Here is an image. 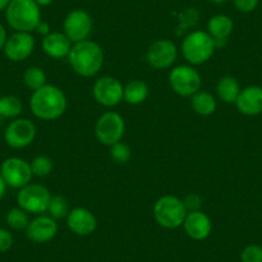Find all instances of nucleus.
I'll return each instance as SVG.
<instances>
[{
  "mask_svg": "<svg viewBox=\"0 0 262 262\" xmlns=\"http://www.w3.org/2000/svg\"><path fill=\"white\" fill-rule=\"evenodd\" d=\"M32 115L42 121H54L62 117L67 110V97L62 89L52 84L32 92L30 98Z\"/></svg>",
  "mask_w": 262,
  "mask_h": 262,
  "instance_id": "obj_1",
  "label": "nucleus"
},
{
  "mask_svg": "<svg viewBox=\"0 0 262 262\" xmlns=\"http://www.w3.org/2000/svg\"><path fill=\"white\" fill-rule=\"evenodd\" d=\"M67 58L71 69L81 77L95 76L104 64V53L102 47L89 39L72 44Z\"/></svg>",
  "mask_w": 262,
  "mask_h": 262,
  "instance_id": "obj_2",
  "label": "nucleus"
},
{
  "mask_svg": "<svg viewBox=\"0 0 262 262\" xmlns=\"http://www.w3.org/2000/svg\"><path fill=\"white\" fill-rule=\"evenodd\" d=\"M6 19L16 32H32L41 22L40 7L35 0H12L6 9Z\"/></svg>",
  "mask_w": 262,
  "mask_h": 262,
  "instance_id": "obj_3",
  "label": "nucleus"
},
{
  "mask_svg": "<svg viewBox=\"0 0 262 262\" xmlns=\"http://www.w3.org/2000/svg\"><path fill=\"white\" fill-rule=\"evenodd\" d=\"M215 40L206 31L190 32L181 42V53L189 64L200 66L208 62L216 50Z\"/></svg>",
  "mask_w": 262,
  "mask_h": 262,
  "instance_id": "obj_4",
  "label": "nucleus"
},
{
  "mask_svg": "<svg viewBox=\"0 0 262 262\" xmlns=\"http://www.w3.org/2000/svg\"><path fill=\"white\" fill-rule=\"evenodd\" d=\"M183 200L175 195H162L158 198L153 207V216L160 226L165 229H178L183 226L186 217Z\"/></svg>",
  "mask_w": 262,
  "mask_h": 262,
  "instance_id": "obj_5",
  "label": "nucleus"
},
{
  "mask_svg": "<svg viewBox=\"0 0 262 262\" xmlns=\"http://www.w3.org/2000/svg\"><path fill=\"white\" fill-rule=\"evenodd\" d=\"M171 89L180 97L190 98L202 88L201 74L191 64L176 66L168 75Z\"/></svg>",
  "mask_w": 262,
  "mask_h": 262,
  "instance_id": "obj_6",
  "label": "nucleus"
},
{
  "mask_svg": "<svg viewBox=\"0 0 262 262\" xmlns=\"http://www.w3.org/2000/svg\"><path fill=\"white\" fill-rule=\"evenodd\" d=\"M50 198H52V194L49 189L41 184L30 183L19 189L17 193L18 207L26 211L27 213H34V215L47 212Z\"/></svg>",
  "mask_w": 262,
  "mask_h": 262,
  "instance_id": "obj_7",
  "label": "nucleus"
},
{
  "mask_svg": "<svg viewBox=\"0 0 262 262\" xmlns=\"http://www.w3.org/2000/svg\"><path fill=\"white\" fill-rule=\"evenodd\" d=\"M126 125L122 116L117 112H105L100 116L95 123V137L102 144L111 145L121 142L125 135Z\"/></svg>",
  "mask_w": 262,
  "mask_h": 262,
  "instance_id": "obj_8",
  "label": "nucleus"
},
{
  "mask_svg": "<svg viewBox=\"0 0 262 262\" xmlns=\"http://www.w3.org/2000/svg\"><path fill=\"white\" fill-rule=\"evenodd\" d=\"M36 138V126L27 118H14L4 131V142L13 149L29 147Z\"/></svg>",
  "mask_w": 262,
  "mask_h": 262,
  "instance_id": "obj_9",
  "label": "nucleus"
},
{
  "mask_svg": "<svg viewBox=\"0 0 262 262\" xmlns=\"http://www.w3.org/2000/svg\"><path fill=\"white\" fill-rule=\"evenodd\" d=\"M0 175L3 176L7 186L21 189L31 183L32 171L30 162L19 157H9L0 166Z\"/></svg>",
  "mask_w": 262,
  "mask_h": 262,
  "instance_id": "obj_10",
  "label": "nucleus"
},
{
  "mask_svg": "<svg viewBox=\"0 0 262 262\" xmlns=\"http://www.w3.org/2000/svg\"><path fill=\"white\" fill-rule=\"evenodd\" d=\"M93 30L92 16L84 9H75L66 16L63 22V34L72 44L88 40Z\"/></svg>",
  "mask_w": 262,
  "mask_h": 262,
  "instance_id": "obj_11",
  "label": "nucleus"
},
{
  "mask_svg": "<svg viewBox=\"0 0 262 262\" xmlns=\"http://www.w3.org/2000/svg\"><path fill=\"white\" fill-rule=\"evenodd\" d=\"M93 97L103 107H116L123 100V85L112 76H102L93 85Z\"/></svg>",
  "mask_w": 262,
  "mask_h": 262,
  "instance_id": "obj_12",
  "label": "nucleus"
},
{
  "mask_svg": "<svg viewBox=\"0 0 262 262\" xmlns=\"http://www.w3.org/2000/svg\"><path fill=\"white\" fill-rule=\"evenodd\" d=\"M178 59V48L171 40H156L147 50V62L156 70H166L172 67Z\"/></svg>",
  "mask_w": 262,
  "mask_h": 262,
  "instance_id": "obj_13",
  "label": "nucleus"
},
{
  "mask_svg": "<svg viewBox=\"0 0 262 262\" xmlns=\"http://www.w3.org/2000/svg\"><path fill=\"white\" fill-rule=\"evenodd\" d=\"M35 49V39L31 32H14L8 36L4 45V54L12 62H24Z\"/></svg>",
  "mask_w": 262,
  "mask_h": 262,
  "instance_id": "obj_14",
  "label": "nucleus"
},
{
  "mask_svg": "<svg viewBox=\"0 0 262 262\" xmlns=\"http://www.w3.org/2000/svg\"><path fill=\"white\" fill-rule=\"evenodd\" d=\"M66 224L70 230L80 236H88L97 229L98 221L94 213L85 207H75L66 217Z\"/></svg>",
  "mask_w": 262,
  "mask_h": 262,
  "instance_id": "obj_15",
  "label": "nucleus"
},
{
  "mask_svg": "<svg viewBox=\"0 0 262 262\" xmlns=\"http://www.w3.org/2000/svg\"><path fill=\"white\" fill-rule=\"evenodd\" d=\"M58 233L57 220L49 215H40L31 220L26 228V235L34 243H47L54 239Z\"/></svg>",
  "mask_w": 262,
  "mask_h": 262,
  "instance_id": "obj_16",
  "label": "nucleus"
},
{
  "mask_svg": "<svg viewBox=\"0 0 262 262\" xmlns=\"http://www.w3.org/2000/svg\"><path fill=\"white\" fill-rule=\"evenodd\" d=\"M183 226L189 238L194 239V241H205L212 231V221H211L210 216L203 211H194V212L186 213Z\"/></svg>",
  "mask_w": 262,
  "mask_h": 262,
  "instance_id": "obj_17",
  "label": "nucleus"
},
{
  "mask_svg": "<svg viewBox=\"0 0 262 262\" xmlns=\"http://www.w3.org/2000/svg\"><path fill=\"white\" fill-rule=\"evenodd\" d=\"M239 112L246 116H257L262 113V88L252 85L241 90L235 103Z\"/></svg>",
  "mask_w": 262,
  "mask_h": 262,
  "instance_id": "obj_18",
  "label": "nucleus"
},
{
  "mask_svg": "<svg viewBox=\"0 0 262 262\" xmlns=\"http://www.w3.org/2000/svg\"><path fill=\"white\" fill-rule=\"evenodd\" d=\"M41 48L48 57L60 59L69 57L72 42L63 32H49L47 36L42 37Z\"/></svg>",
  "mask_w": 262,
  "mask_h": 262,
  "instance_id": "obj_19",
  "label": "nucleus"
},
{
  "mask_svg": "<svg viewBox=\"0 0 262 262\" xmlns=\"http://www.w3.org/2000/svg\"><path fill=\"white\" fill-rule=\"evenodd\" d=\"M234 30L233 19L225 14H216L211 17L207 25V32L211 35L217 45H223L228 40Z\"/></svg>",
  "mask_w": 262,
  "mask_h": 262,
  "instance_id": "obj_20",
  "label": "nucleus"
},
{
  "mask_svg": "<svg viewBox=\"0 0 262 262\" xmlns=\"http://www.w3.org/2000/svg\"><path fill=\"white\" fill-rule=\"evenodd\" d=\"M148 95H149V88L142 80H131L123 86V100L127 104H142L147 100Z\"/></svg>",
  "mask_w": 262,
  "mask_h": 262,
  "instance_id": "obj_21",
  "label": "nucleus"
},
{
  "mask_svg": "<svg viewBox=\"0 0 262 262\" xmlns=\"http://www.w3.org/2000/svg\"><path fill=\"white\" fill-rule=\"evenodd\" d=\"M190 105L196 115L211 116L217 108V102L210 92L200 90L190 97Z\"/></svg>",
  "mask_w": 262,
  "mask_h": 262,
  "instance_id": "obj_22",
  "label": "nucleus"
},
{
  "mask_svg": "<svg viewBox=\"0 0 262 262\" xmlns=\"http://www.w3.org/2000/svg\"><path fill=\"white\" fill-rule=\"evenodd\" d=\"M241 90L239 82L233 76H223L216 85L217 97L220 98V100H223L224 103H228V104L235 103Z\"/></svg>",
  "mask_w": 262,
  "mask_h": 262,
  "instance_id": "obj_23",
  "label": "nucleus"
},
{
  "mask_svg": "<svg viewBox=\"0 0 262 262\" xmlns=\"http://www.w3.org/2000/svg\"><path fill=\"white\" fill-rule=\"evenodd\" d=\"M22 113V102L18 97L6 95L0 98V115L3 118H18Z\"/></svg>",
  "mask_w": 262,
  "mask_h": 262,
  "instance_id": "obj_24",
  "label": "nucleus"
},
{
  "mask_svg": "<svg viewBox=\"0 0 262 262\" xmlns=\"http://www.w3.org/2000/svg\"><path fill=\"white\" fill-rule=\"evenodd\" d=\"M70 203L67 198L63 195H52L48 205V215L54 220H62L66 219L70 213Z\"/></svg>",
  "mask_w": 262,
  "mask_h": 262,
  "instance_id": "obj_25",
  "label": "nucleus"
},
{
  "mask_svg": "<svg viewBox=\"0 0 262 262\" xmlns=\"http://www.w3.org/2000/svg\"><path fill=\"white\" fill-rule=\"evenodd\" d=\"M24 84L27 89L35 92L47 85V74L40 67H30L24 72Z\"/></svg>",
  "mask_w": 262,
  "mask_h": 262,
  "instance_id": "obj_26",
  "label": "nucleus"
},
{
  "mask_svg": "<svg viewBox=\"0 0 262 262\" xmlns=\"http://www.w3.org/2000/svg\"><path fill=\"white\" fill-rule=\"evenodd\" d=\"M6 221L8 226L13 230H26L29 225V213L21 207H14L8 211L6 216Z\"/></svg>",
  "mask_w": 262,
  "mask_h": 262,
  "instance_id": "obj_27",
  "label": "nucleus"
},
{
  "mask_svg": "<svg viewBox=\"0 0 262 262\" xmlns=\"http://www.w3.org/2000/svg\"><path fill=\"white\" fill-rule=\"evenodd\" d=\"M32 175L37 178H45L53 171V161L48 156H37L30 162Z\"/></svg>",
  "mask_w": 262,
  "mask_h": 262,
  "instance_id": "obj_28",
  "label": "nucleus"
},
{
  "mask_svg": "<svg viewBox=\"0 0 262 262\" xmlns=\"http://www.w3.org/2000/svg\"><path fill=\"white\" fill-rule=\"evenodd\" d=\"M110 155L111 158L116 163H127L131 158V148L126 143L118 142L116 144L111 145Z\"/></svg>",
  "mask_w": 262,
  "mask_h": 262,
  "instance_id": "obj_29",
  "label": "nucleus"
},
{
  "mask_svg": "<svg viewBox=\"0 0 262 262\" xmlns=\"http://www.w3.org/2000/svg\"><path fill=\"white\" fill-rule=\"evenodd\" d=\"M242 262H262V247L257 244L247 246L241 253Z\"/></svg>",
  "mask_w": 262,
  "mask_h": 262,
  "instance_id": "obj_30",
  "label": "nucleus"
},
{
  "mask_svg": "<svg viewBox=\"0 0 262 262\" xmlns=\"http://www.w3.org/2000/svg\"><path fill=\"white\" fill-rule=\"evenodd\" d=\"M184 206H185L188 212H194V211H201L202 207V198L195 193H190L183 200Z\"/></svg>",
  "mask_w": 262,
  "mask_h": 262,
  "instance_id": "obj_31",
  "label": "nucleus"
},
{
  "mask_svg": "<svg viewBox=\"0 0 262 262\" xmlns=\"http://www.w3.org/2000/svg\"><path fill=\"white\" fill-rule=\"evenodd\" d=\"M13 235L9 230L0 228V252H8L13 247Z\"/></svg>",
  "mask_w": 262,
  "mask_h": 262,
  "instance_id": "obj_32",
  "label": "nucleus"
},
{
  "mask_svg": "<svg viewBox=\"0 0 262 262\" xmlns=\"http://www.w3.org/2000/svg\"><path fill=\"white\" fill-rule=\"evenodd\" d=\"M258 2L259 0H233L235 8L239 12H243V13L253 12L257 8V6H258Z\"/></svg>",
  "mask_w": 262,
  "mask_h": 262,
  "instance_id": "obj_33",
  "label": "nucleus"
},
{
  "mask_svg": "<svg viewBox=\"0 0 262 262\" xmlns=\"http://www.w3.org/2000/svg\"><path fill=\"white\" fill-rule=\"evenodd\" d=\"M7 39H8V35H7L6 27L3 26V24H0V52L4 49V45H6Z\"/></svg>",
  "mask_w": 262,
  "mask_h": 262,
  "instance_id": "obj_34",
  "label": "nucleus"
},
{
  "mask_svg": "<svg viewBox=\"0 0 262 262\" xmlns=\"http://www.w3.org/2000/svg\"><path fill=\"white\" fill-rule=\"evenodd\" d=\"M36 31L39 32V34H41V35H44V36H47L48 34H49V25L48 24H45V22H40L39 24V26L36 27Z\"/></svg>",
  "mask_w": 262,
  "mask_h": 262,
  "instance_id": "obj_35",
  "label": "nucleus"
},
{
  "mask_svg": "<svg viewBox=\"0 0 262 262\" xmlns=\"http://www.w3.org/2000/svg\"><path fill=\"white\" fill-rule=\"evenodd\" d=\"M6 191H7V184H6V181H4L3 176L0 175V201L4 198V195H6Z\"/></svg>",
  "mask_w": 262,
  "mask_h": 262,
  "instance_id": "obj_36",
  "label": "nucleus"
},
{
  "mask_svg": "<svg viewBox=\"0 0 262 262\" xmlns=\"http://www.w3.org/2000/svg\"><path fill=\"white\" fill-rule=\"evenodd\" d=\"M39 7H48L53 3V0H35Z\"/></svg>",
  "mask_w": 262,
  "mask_h": 262,
  "instance_id": "obj_37",
  "label": "nucleus"
},
{
  "mask_svg": "<svg viewBox=\"0 0 262 262\" xmlns=\"http://www.w3.org/2000/svg\"><path fill=\"white\" fill-rule=\"evenodd\" d=\"M12 0H0V12L2 11H6L7 7L9 6V3H11Z\"/></svg>",
  "mask_w": 262,
  "mask_h": 262,
  "instance_id": "obj_38",
  "label": "nucleus"
},
{
  "mask_svg": "<svg viewBox=\"0 0 262 262\" xmlns=\"http://www.w3.org/2000/svg\"><path fill=\"white\" fill-rule=\"evenodd\" d=\"M210 2L213 4H223L225 3V2H228V0H210Z\"/></svg>",
  "mask_w": 262,
  "mask_h": 262,
  "instance_id": "obj_39",
  "label": "nucleus"
},
{
  "mask_svg": "<svg viewBox=\"0 0 262 262\" xmlns=\"http://www.w3.org/2000/svg\"><path fill=\"white\" fill-rule=\"evenodd\" d=\"M3 120H4V118L2 117V115H0V123H2V121H3Z\"/></svg>",
  "mask_w": 262,
  "mask_h": 262,
  "instance_id": "obj_40",
  "label": "nucleus"
}]
</instances>
